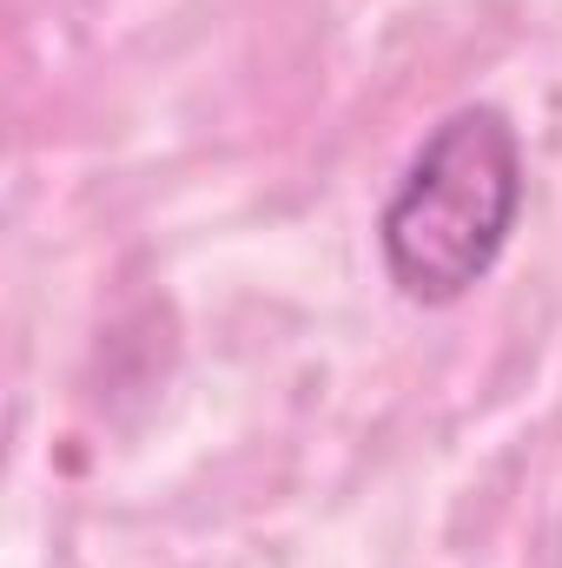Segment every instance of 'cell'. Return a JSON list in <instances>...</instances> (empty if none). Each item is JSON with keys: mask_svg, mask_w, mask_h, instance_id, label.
Here are the masks:
<instances>
[{"mask_svg": "<svg viewBox=\"0 0 562 568\" xmlns=\"http://www.w3.org/2000/svg\"><path fill=\"white\" fill-rule=\"evenodd\" d=\"M530 192L523 140L503 106H456L411 152L378 212V252L398 297L456 304L496 272Z\"/></svg>", "mask_w": 562, "mask_h": 568, "instance_id": "1", "label": "cell"}]
</instances>
